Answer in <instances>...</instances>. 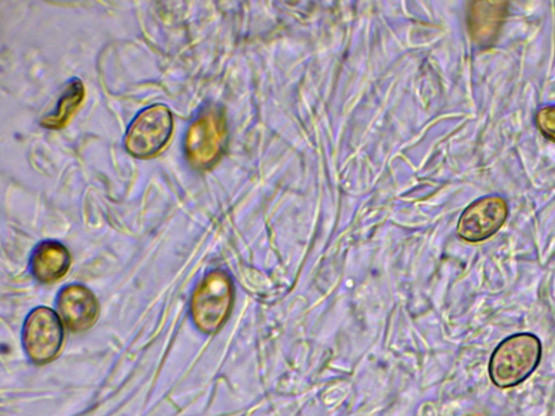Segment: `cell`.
<instances>
[{
    "mask_svg": "<svg viewBox=\"0 0 555 416\" xmlns=\"http://www.w3.org/2000/svg\"><path fill=\"white\" fill-rule=\"evenodd\" d=\"M541 342L529 333L505 338L493 351L489 361V376L500 388H511L527 379L539 365Z\"/></svg>",
    "mask_w": 555,
    "mask_h": 416,
    "instance_id": "6da1fadb",
    "label": "cell"
},
{
    "mask_svg": "<svg viewBox=\"0 0 555 416\" xmlns=\"http://www.w3.org/2000/svg\"><path fill=\"white\" fill-rule=\"evenodd\" d=\"M233 301L229 276L221 271L209 273L196 287L191 312L195 325L206 334L216 333L227 320Z\"/></svg>",
    "mask_w": 555,
    "mask_h": 416,
    "instance_id": "7a4b0ae2",
    "label": "cell"
},
{
    "mask_svg": "<svg viewBox=\"0 0 555 416\" xmlns=\"http://www.w3.org/2000/svg\"><path fill=\"white\" fill-rule=\"evenodd\" d=\"M172 129L170 110L162 104L152 105L133 119L127 131L125 145L135 157L155 156L167 145Z\"/></svg>",
    "mask_w": 555,
    "mask_h": 416,
    "instance_id": "3957f363",
    "label": "cell"
},
{
    "mask_svg": "<svg viewBox=\"0 0 555 416\" xmlns=\"http://www.w3.org/2000/svg\"><path fill=\"white\" fill-rule=\"evenodd\" d=\"M225 135L224 118L217 109L203 112L189 127L185 154L192 166L208 168L221 154Z\"/></svg>",
    "mask_w": 555,
    "mask_h": 416,
    "instance_id": "277c9868",
    "label": "cell"
},
{
    "mask_svg": "<svg viewBox=\"0 0 555 416\" xmlns=\"http://www.w3.org/2000/svg\"><path fill=\"white\" fill-rule=\"evenodd\" d=\"M63 341L61 317L47 307H39L28 315L23 342L28 356L36 364H46L59 353Z\"/></svg>",
    "mask_w": 555,
    "mask_h": 416,
    "instance_id": "5b68a950",
    "label": "cell"
},
{
    "mask_svg": "<svg viewBox=\"0 0 555 416\" xmlns=\"http://www.w3.org/2000/svg\"><path fill=\"white\" fill-rule=\"evenodd\" d=\"M508 214L505 199L489 195L472 203L461 214L457 222V235L470 243L485 240L496 233Z\"/></svg>",
    "mask_w": 555,
    "mask_h": 416,
    "instance_id": "8992f818",
    "label": "cell"
},
{
    "mask_svg": "<svg viewBox=\"0 0 555 416\" xmlns=\"http://www.w3.org/2000/svg\"><path fill=\"white\" fill-rule=\"evenodd\" d=\"M57 309L61 320L74 332L91 327L99 314L94 295L80 285L67 286L60 292Z\"/></svg>",
    "mask_w": 555,
    "mask_h": 416,
    "instance_id": "52a82bcc",
    "label": "cell"
},
{
    "mask_svg": "<svg viewBox=\"0 0 555 416\" xmlns=\"http://www.w3.org/2000/svg\"><path fill=\"white\" fill-rule=\"evenodd\" d=\"M507 11L504 1H475L468 14V28L474 40L487 47L492 44Z\"/></svg>",
    "mask_w": 555,
    "mask_h": 416,
    "instance_id": "ba28073f",
    "label": "cell"
},
{
    "mask_svg": "<svg viewBox=\"0 0 555 416\" xmlns=\"http://www.w3.org/2000/svg\"><path fill=\"white\" fill-rule=\"evenodd\" d=\"M70 265L68 250L60 243L44 242L40 244L31 258L34 276L42 283H51L62 278Z\"/></svg>",
    "mask_w": 555,
    "mask_h": 416,
    "instance_id": "9c48e42d",
    "label": "cell"
},
{
    "mask_svg": "<svg viewBox=\"0 0 555 416\" xmlns=\"http://www.w3.org/2000/svg\"><path fill=\"white\" fill-rule=\"evenodd\" d=\"M85 98V88L79 79H74L64 90L56 109L47 115L41 125L49 129L65 127L75 112L79 108Z\"/></svg>",
    "mask_w": 555,
    "mask_h": 416,
    "instance_id": "30bf717a",
    "label": "cell"
},
{
    "mask_svg": "<svg viewBox=\"0 0 555 416\" xmlns=\"http://www.w3.org/2000/svg\"><path fill=\"white\" fill-rule=\"evenodd\" d=\"M541 133L555 142V105L541 108L535 117Z\"/></svg>",
    "mask_w": 555,
    "mask_h": 416,
    "instance_id": "8fae6325",
    "label": "cell"
},
{
    "mask_svg": "<svg viewBox=\"0 0 555 416\" xmlns=\"http://www.w3.org/2000/svg\"><path fill=\"white\" fill-rule=\"evenodd\" d=\"M467 416H482V415H477V414H474V415H467Z\"/></svg>",
    "mask_w": 555,
    "mask_h": 416,
    "instance_id": "7c38bea8",
    "label": "cell"
}]
</instances>
